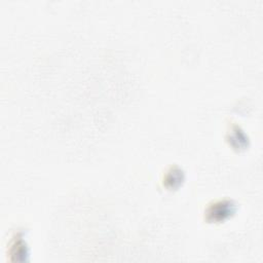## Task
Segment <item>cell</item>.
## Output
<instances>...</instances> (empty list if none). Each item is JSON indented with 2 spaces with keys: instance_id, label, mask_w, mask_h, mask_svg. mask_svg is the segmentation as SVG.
Returning a JSON list of instances; mask_svg holds the SVG:
<instances>
[{
  "instance_id": "obj_1",
  "label": "cell",
  "mask_w": 263,
  "mask_h": 263,
  "mask_svg": "<svg viewBox=\"0 0 263 263\" xmlns=\"http://www.w3.org/2000/svg\"><path fill=\"white\" fill-rule=\"evenodd\" d=\"M236 212V204L230 199H220L210 203L204 211V218L209 222H221Z\"/></svg>"
},
{
  "instance_id": "obj_2",
  "label": "cell",
  "mask_w": 263,
  "mask_h": 263,
  "mask_svg": "<svg viewBox=\"0 0 263 263\" xmlns=\"http://www.w3.org/2000/svg\"><path fill=\"white\" fill-rule=\"evenodd\" d=\"M184 180V173L178 166H171L164 177H163V185L168 189H175L181 185Z\"/></svg>"
},
{
  "instance_id": "obj_3",
  "label": "cell",
  "mask_w": 263,
  "mask_h": 263,
  "mask_svg": "<svg viewBox=\"0 0 263 263\" xmlns=\"http://www.w3.org/2000/svg\"><path fill=\"white\" fill-rule=\"evenodd\" d=\"M228 141L230 145L234 148H238V145H239V148H243L247 145L248 138L246 137L243 130L238 125L231 124Z\"/></svg>"
}]
</instances>
